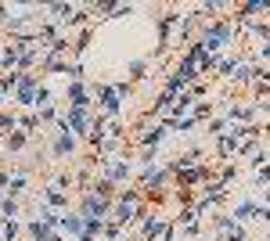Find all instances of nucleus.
Listing matches in <instances>:
<instances>
[{"mask_svg":"<svg viewBox=\"0 0 270 241\" xmlns=\"http://www.w3.org/2000/svg\"><path fill=\"white\" fill-rule=\"evenodd\" d=\"M33 234H36L40 241H47V223H33Z\"/></svg>","mask_w":270,"mask_h":241,"instance_id":"obj_1","label":"nucleus"}]
</instances>
